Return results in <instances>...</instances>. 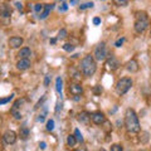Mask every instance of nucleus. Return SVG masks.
<instances>
[{"mask_svg":"<svg viewBox=\"0 0 151 151\" xmlns=\"http://www.w3.org/2000/svg\"><path fill=\"white\" fill-rule=\"evenodd\" d=\"M24 103H25V100H24V98H20V100L15 101V103H14V105H13V107H15V108H19V110H20L22 105H24Z\"/></svg>","mask_w":151,"mask_h":151,"instance_id":"nucleus-24","label":"nucleus"},{"mask_svg":"<svg viewBox=\"0 0 151 151\" xmlns=\"http://www.w3.org/2000/svg\"><path fill=\"white\" fill-rule=\"evenodd\" d=\"M139 68H140V65H139V62L136 59H131L126 63V69L131 73H136L139 70Z\"/></svg>","mask_w":151,"mask_h":151,"instance_id":"nucleus-10","label":"nucleus"},{"mask_svg":"<svg viewBox=\"0 0 151 151\" xmlns=\"http://www.w3.org/2000/svg\"><path fill=\"white\" fill-rule=\"evenodd\" d=\"M150 151H151V147H150Z\"/></svg>","mask_w":151,"mask_h":151,"instance_id":"nucleus-45","label":"nucleus"},{"mask_svg":"<svg viewBox=\"0 0 151 151\" xmlns=\"http://www.w3.org/2000/svg\"><path fill=\"white\" fill-rule=\"evenodd\" d=\"M98 151H106L105 149H101V150H98Z\"/></svg>","mask_w":151,"mask_h":151,"instance_id":"nucleus-42","label":"nucleus"},{"mask_svg":"<svg viewBox=\"0 0 151 151\" xmlns=\"http://www.w3.org/2000/svg\"><path fill=\"white\" fill-rule=\"evenodd\" d=\"M47 130L48 131L54 130V121L53 120H48V122H47Z\"/></svg>","mask_w":151,"mask_h":151,"instance_id":"nucleus-27","label":"nucleus"},{"mask_svg":"<svg viewBox=\"0 0 151 151\" xmlns=\"http://www.w3.org/2000/svg\"><path fill=\"white\" fill-rule=\"evenodd\" d=\"M67 30L65 29H60L59 32H58V37H57V39H64L65 37H67Z\"/></svg>","mask_w":151,"mask_h":151,"instance_id":"nucleus-23","label":"nucleus"},{"mask_svg":"<svg viewBox=\"0 0 151 151\" xmlns=\"http://www.w3.org/2000/svg\"><path fill=\"white\" fill-rule=\"evenodd\" d=\"M13 98H14V94H10V96H8L6 98H1V100H0V106L5 105V103H8V102H10Z\"/></svg>","mask_w":151,"mask_h":151,"instance_id":"nucleus-25","label":"nucleus"},{"mask_svg":"<svg viewBox=\"0 0 151 151\" xmlns=\"http://www.w3.org/2000/svg\"><path fill=\"white\" fill-rule=\"evenodd\" d=\"M19 58L20 59H25V58H29V57L32 55V50L29 48H27V47H24V48H22L20 50H19Z\"/></svg>","mask_w":151,"mask_h":151,"instance_id":"nucleus-16","label":"nucleus"},{"mask_svg":"<svg viewBox=\"0 0 151 151\" xmlns=\"http://www.w3.org/2000/svg\"><path fill=\"white\" fill-rule=\"evenodd\" d=\"M91 120L93 121V124H96V125H102L103 122L106 121L105 115H103L102 112H93V113H91Z\"/></svg>","mask_w":151,"mask_h":151,"instance_id":"nucleus-9","label":"nucleus"},{"mask_svg":"<svg viewBox=\"0 0 151 151\" xmlns=\"http://www.w3.org/2000/svg\"><path fill=\"white\" fill-rule=\"evenodd\" d=\"M10 112H12V115L14 116V119H15V120H20V119H22V112H20V110H19V108L12 107Z\"/></svg>","mask_w":151,"mask_h":151,"instance_id":"nucleus-18","label":"nucleus"},{"mask_svg":"<svg viewBox=\"0 0 151 151\" xmlns=\"http://www.w3.org/2000/svg\"><path fill=\"white\" fill-rule=\"evenodd\" d=\"M49 79H50V76H45V78H44V86H48V84H49Z\"/></svg>","mask_w":151,"mask_h":151,"instance_id":"nucleus-37","label":"nucleus"},{"mask_svg":"<svg viewBox=\"0 0 151 151\" xmlns=\"http://www.w3.org/2000/svg\"><path fill=\"white\" fill-rule=\"evenodd\" d=\"M55 89L57 92H58L60 96H62V89H63V81L60 77H57L55 78Z\"/></svg>","mask_w":151,"mask_h":151,"instance_id":"nucleus-17","label":"nucleus"},{"mask_svg":"<svg viewBox=\"0 0 151 151\" xmlns=\"http://www.w3.org/2000/svg\"><path fill=\"white\" fill-rule=\"evenodd\" d=\"M74 137H76V140H77L78 142H82V141H83V136H82L81 131H79L78 129L74 130Z\"/></svg>","mask_w":151,"mask_h":151,"instance_id":"nucleus-22","label":"nucleus"},{"mask_svg":"<svg viewBox=\"0 0 151 151\" xmlns=\"http://www.w3.org/2000/svg\"><path fill=\"white\" fill-rule=\"evenodd\" d=\"M124 149H122V146L120 144H113L111 146V151H122Z\"/></svg>","mask_w":151,"mask_h":151,"instance_id":"nucleus-30","label":"nucleus"},{"mask_svg":"<svg viewBox=\"0 0 151 151\" xmlns=\"http://www.w3.org/2000/svg\"><path fill=\"white\" fill-rule=\"evenodd\" d=\"M54 8V4H44V9H43V12L40 13V15H39V18L40 19H45L49 15V13H50V10Z\"/></svg>","mask_w":151,"mask_h":151,"instance_id":"nucleus-14","label":"nucleus"},{"mask_svg":"<svg viewBox=\"0 0 151 151\" xmlns=\"http://www.w3.org/2000/svg\"><path fill=\"white\" fill-rule=\"evenodd\" d=\"M125 126L129 132L131 134H137L141 130V126H140V122H139V117L136 115V112L132 110V108H129L126 110L125 113Z\"/></svg>","mask_w":151,"mask_h":151,"instance_id":"nucleus-1","label":"nucleus"},{"mask_svg":"<svg viewBox=\"0 0 151 151\" xmlns=\"http://www.w3.org/2000/svg\"><path fill=\"white\" fill-rule=\"evenodd\" d=\"M3 140L5 141V144H8V145L15 144V141H17V134L14 131H6L5 134L3 135Z\"/></svg>","mask_w":151,"mask_h":151,"instance_id":"nucleus-6","label":"nucleus"},{"mask_svg":"<svg viewBox=\"0 0 151 151\" xmlns=\"http://www.w3.org/2000/svg\"><path fill=\"white\" fill-rule=\"evenodd\" d=\"M15 5H17V8L19 9V10H22V9H23V5H22V3H17Z\"/></svg>","mask_w":151,"mask_h":151,"instance_id":"nucleus-39","label":"nucleus"},{"mask_svg":"<svg viewBox=\"0 0 151 151\" xmlns=\"http://www.w3.org/2000/svg\"><path fill=\"white\" fill-rule=\"evenodd\" d=\"M93 92L96 94H100L102 92V87L101 86H96V87H94V89H93Z\"/></svg>","mask_w":151,"mask_h":151,"instance_id":"nucleus-35","label":"nucleus"},{"mask_svg":"<svg viewBox=\"0 0 151 151\" xmlns=\"http://www.w3.org/2000/svg\"><path fill=\"white\" fill-rule=\"evenodd\" d=\"M55 42H57V38H52V39H50V43L52 44H55Z\"/></svg>","mask_w":151,"mask_h":151,"instance_id":"nucleus-40","label":"nucleus"},{"mask_svg":"<svg viewBox=\"0 0 151 151\" xmlns=\"http://www.w3.org/2000/svg\"><path fill=\"white\" fill-rule=\"evenodd\" d=\"M30 65H32V63H30L29 58L19 59L18 63H17V68L20 69V70H25V69H28V68H30Z\"/></svg>","mask_w":151,"mask_h":151,"instance_id":"nucleus-13","label":"nucleus"},{"mask_svg":"<svg viewBox=\"0 0 151 151\" xmlns=\"http://www.w3.org/2000/svg\"><path fill=\"white\" fill-rule=\"evenodd\" d=\"M67 9H68V4L63 1L62 4H60V6H59V12H67Z\"/></svg>","mask_w":151,"mask_h":151,"instance_id":"nucleus-32","label":"nucleus"},{"mask_svg":"<svg viewBox=\"0 0 151 151\" xmlns=\"http://www.w3.org/2000/svg\"><path fill=\"white\" fill-rule=\"evenodd\" d=\"M115 1V4L117 6H126L127 3H129V0H113Z\"/></svg>","mask_w":151,"mask_h":151,"instance_id":"nucleus-26","label":"nucleus"},{"mask_svg":"<svg viewBox=\"0 0 151 151\" xmlns=\"http://www.w3.org/2000/svg\"><path fill=\"white\" fill-rule=\"evenodd\" d=\"M0 15L3 18H10L12 15V8L8 4H0Z\"/></svg>","mask_w":151,"mask_h":151,"instance_id":"nucleus-12","label":"nucleus"},{"mask_svg":"<svg viewBox=\"0 0 151 151\" xmlns=\"http://www.w3.org/2000/svg\"><path fill=\"white\" fill-rule=\"evenodd\" d=\"M43 9H44L43 4H35V5H34V12L35 13H42V12H43Z\"/></svg>","mask_w":151,"mask_h":151,"instance_id":"nucleus-28","label":"nucleus"},{"mask_svg":"<svg viewBox=\"0 0 151 151\" xmlns=\"http://www.w3.org/2000/svg\"><path fill=\"white\" fill-rule=\"evenodd\" d=\"M94 4L91 1V3H86V4H82V5H79V9L81 10H84V9H88V8H93Z\"/></svg>","mask_w":151,"mask_h":151,"instance_id":"nucleus-29","label":"nucleus"},{"mask_svg":"<svg viewBox=\"0 0 151 151\" xmlns=\"http://www.w3.org/2000/svg\"><path fill=\"white\" fill-rule=\"evenodd\" d=\"M93 24L94 25H98V24H101V19L100 18H93Z\"/></svg>","mask_w":151,"mask_h":151,"instance_id":"nucleus-36","label":"nucleus"},{"mask_svg":"<svg viewBox=\"0 0 151 151\" xmlns=\"http://www.w3.org/2000/svg\"><path fill=\"white\" fill-rule=\"evenodd\" d=\"M69 92L73 94V96H79V94L83 93V88L81 84L78 83H70L69 84Z\"/></svg>","mask_w":151,"mask_h":151,"instance_id":"nucleus-11","label":"nucleus"},{"mask_svg":"<svg viewBox=\"0 0 151 151\" xmlns=\"http://www.w3.org/2000/svg\"><path fill=\"white\" fill-rule=\"evenodd\" d=\"M106 65H107V68L110 69V70H116L117 68L120 67V60L117 59L116 57L111 55L110 58L107 59V62H106Z\"/></svg>","mask_w":151,"mask_h":151,"instance_id":"nucleus-7","label":"nucleus"},{"mask_svg":"<svg viewBox=\"0 0 151 151\" xmlns=\"http://www.w3.org/2000/svg\"><path fill=\"white\" fill-rule=\"evenodd\" d=\"M63 49H64L65 52H72V50L74 49V45L67 43V44H64V45H63Z\"/></svg>","mask_w":151,"mask_h":151,"instance_id":"nucleus-31","label":"nucleus"},{"mask_svg":"<svg viewBox=\"0 0 151 151\" xmlns=\"http://www.w3.org/2000/svg\"><path fill=\"white\" fill-rule=\"evenodd\" d=\"M62 107H63V106H62V102H59V101L57 102V106H55V110H54L55 113H58L60 110H62Z\"/></svg>","mask_w":151,"mask_h":151,"instance_id":"nucleus-34","label":"nucleus"},{"mask_svg":"<svg viewBox=\"0 0 151 151\" xmlns=\"http://www.w3.org/2000/svg\"><path fill=\"white\" fill-rule=\"evenodd\" d=\"M23 38L22 37H12V38H9V40H8V43H9V47L13 49H15V48H19L20 45H23Z\"/></svg>","mask_w":151,"mask_h":151,"instance_id":"nucleus-8","label":"nucleus"},{"mask_svg":"<svg viewBox=\"0 0 151 151\" xmlns=\"http://www.w3.org/2000/svg\"><path fill=\"white\" fill-rule=\"evenodd\" d=\"M28 136H29V130H28L25 126H23L22 129H20V137H22L23 140H27Z\"/></svg>","mask_w":151,"mask_h":151,"instance_id":"nucleus-19","label":"nucleus"},{"mask_svg":"<svg viewBox=\"0 0 151 151\" xmlns=\"http://www.w3.org/2000/svg\"><path fill=\"white\" fill-rule=\"evenodd\" d=\"M97 69V64H96V59L91 54H87L84 58L81 60V70L86 77H92L96 73Z\"/></svg>","mask_w":151,"mask_h":151,"instance_id":"nucleus-2","label":"nucleus"},{"mask_svg":"<svg viewBox=\"0 0 151 151\" xmlns=\"http://www.w3.org/2000/svg\"><path fill=\"white\" fill-rule=\"evenodd\" d=\"M124 42H125V38H120V39H117V40H116L115 45H116V47H121L122 44H124Z\"/></svg>","mask_w":151,"mask_h":151,"instance_id":"nucleus-33","label":"nucleus"},{"mask_svg":"<svg viewBox=\"0 0 151 151\" xmlns=\"http://www.w3.org/2000/svg\"><path fill=\"white\" fill-rule=\"evenodd\" d=\"M76 144H77V140H76L74 135H69V136H67V145H68V146L73 147Z\"/></svg>","mask_w":151,"mask_h":151,"instance_id":"nucleus-20","label":"nucleus"},{"mask_svg":"<svg viewBox=\"0 0 151 151\" xmlns=\"http://www.w3.org/2000/svg\"><path fill=\"white\" fill-rule=\"evenodd\" d=\"M150 37H151V32H150Z\"/></svg>","mask_w":151,"mask_h":151,"instance_id":"nucleus-44","label":"nucleus"},{"mask_svg":"<svg viewBox=\"0 0 151 151\" xmlns=\"http://www.w3.org/2000/svg\"><path fill=\"white\" fill-rule=\"evenodd\" d=\"M39 147H40V149H42V150H44V149H45V147H47V144H45V142H44V141H42V142H40V144H39Z\"/></svg>","mask_w":151,"mask_h":151,"instance_id":"nucleus-38","label":"nucleus"},{"mask_svg":"<svg viewBox=\"0 0 151 151\" xmlns=\"http://www.w3.org/2000/svg\"><path fill=\"white\" fill-rule=\"evenodd\" d=\"M106 55H107V53H106V45L102 42V43L96 45L93 57H94V59H96V60H105L106 59Z\"/></svg>","mask_w":151,"mask_h":151,"instance_id":"nucleus-5","label":"nucleus"},{"mask_svg":"<svg viewBox=\"0 0 151 151\" xmlns=\"http://www.w3.org/2000/svg\"><path fill=\"white\" fill-rule=\"evenodd\" d=\"M59 1H62V3H63V1H64V0H59Z\"/></svg>","mask_w":151,"mask_h":151,"instance_id":"nucleus-43","label":"nucleus"},{"mask_svg":"<svg viewBox=\"0 0 151 151\" xmlns=\"http://www.w3.org/2000/svg\"><path fill=\"white\" fill-rule=\"evenodd\" d=\"M74 151H86V150H84V149H76Z\"/></svg>","mask_w":151,"mask_h":151,"instance_id":"nucleus-41","label":"nucleus"},{"mask_svg":"<svg viewBox=\"0 0 151 151\" xmlns=\"http://www.w3.org/2000/svg\"><path fill=\"white\" fill-rule=\"evenodd\" d=\"M149 27V20H147V15L145 12H139L136 13V22H135V30L136 33H144L146 30V28Z\"/></svg>","mask_w":151,"mask_h":151,"instance_id":"nucleus-3","label":"nucleus"},{"mask_svg":"<svg viewBox=\"0 0 151 151\" xmlns=\"http://www.w3.org/2000/svg\"><path fill=\"white\" fill-rule=\"evenodd\" d=\"M140 141L142 144H146L149 141V132H146V131H144V132H141L140 134Z\"/></svg>","mask_w":151,"mask_h":151,"instance_id":"nucleus-21","label":"nucleus"},{"mask_svg":"<svg viewBox=\"0 0 151 151\" xmlns=\"http://www.w3.org/2000/svg\"><path fill=\"white\" fill-rule=\"evenodd\" d=\"M131 87H132V79L129 77H124L116 83V92L122 96V94H125Z\"/></svg>","mask_w":151,"mask_h":151,"instance_id":"nucleus-4","label":"nucleus"},{"mask_svg":"<svg viewBox=\"0 0 151 151\" xmlns=\"http://www.w3.org/2000/svg\"><path fill=\"white\" fill-rule=\"evenodd\" d=\"M89 120H91V113H87V112L83 111L78 115V121L82 122V124H84V125H88Z\"/></svg>","mask_w":151,"mask_h":151,"instance_id":"nucleus-15","label":"nucleus"}]
</instances>
